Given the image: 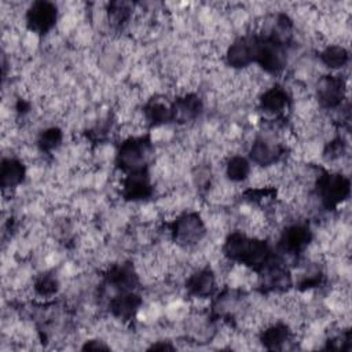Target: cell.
Segmentation results:
<instances>
[{
	"mask_svg": "<svg viewBox=\"0 0 352 352\" xmlns=\"http://www.w3.org/2000/svg\"><path fill=\"white\" fill-rule=\"evenodd\" d=\"M150 157V144L143 138H128L120 147L118 162L125 170L139 172L143 170Z\"/></svg>",
	"mask_w": 352,
	"mask_h": 352,
	"instance_id": "cell-1",
	"label": "cell"
},
{
	"mask_svg": "<svg viewBox=\"0 0 352 352\" xmlns=\"http://www.w3.org/2000/svg\"><path fill=\"white\" fill-rule=\"evenodd\" d=\"M204 234L205 224L195 213L183 214L173 224V238L177 241V243L184 246L195 245L202 239Z\"/></svg>",
	"mask_w": 352,
	"mask_h": 352,
	"instance_id": "cell-2",
	"label": "cell"
},
{
	"mask_svg": "<svg viewBox=\"0 0 352 352\" xmlns=\"http://www.w3.org/2000/svg\"><path fill=\"white\" fill-rule=\"evenodd\" d=\"M320 195L327 206L338 205L349 194V182L342 175H326L319 179Z\"/></svg>",
	"mask_w": 352,
	"mask_h": 352,
	"instance_id": "cell-3",
	"label": "cell"
},
{
	"mask_svg": "<svg viewBox=\"0 0 352 352\" xmlns=\"http://www.w3.org/2000/svg\"><path fill=\"white\" fill-rule=\"evenodd\" d=\"M26 21L36 33L48 32L56 22V7L51 3H34L26 14Z\"/></svg>",
	"mask_w": 352,
	"mask_h": 352,
	"instance_id": "cell-4",
	"label": "cell"
},
{
	"mask_svg": "<svg viewBox=\"0 0 352 352\" xmlns=\"http://www.w3.org/2000/svg\"><path fill=\"white\" fill-rule=\"evenodd\" d=\"M151 192V184L148 176L143 175V170L132 172L122 182V194L128 199H144Z\"/></svg>",
	"mask_w": 352,
	"mask_h": 352,
	"instance_id": "cell-5",
	"label": "cell"
},
{
	"mask_svg": "<svg viewBox=\"0 0 352 352\" xmlns=\"http://www.w3.org/2000/svg\"><path fill=\"white\" fill-rule=\"evenodd\" d=\"M140 302H142V300L139 298V296H136L133 293H124V294L117 296L111 301L110 309L114 316H117L122 320H128L135 316V314L138 312V309L140 307Z\"/></svg>",
	"mask_w": 352,
	"mask_h": 352,
	"instance_id": "cell-6",
	"label": "cell"
},
{
	"mask_svg": "<svg viewBox=\"0 0 352 352\" xmlns=\"http://www.w3.org/2000/svg\"><path fill=\"white\" fill-rule=\"evenodd\" d=\"M214 286L216 276L210 270H199L198 272L191 275L187 282L188 290L198 298H204L212 294Z\"/></svg>",
	"mask_w": 352,
	"mask_h": 352,
	"instance_id": "cell-7",
	"label": "cell"
},
{
	"mask_svg": "<svg viewBox=\"0 0 352 352\" xmlns=\"http://www.w3.org/2000/svg\"><path fill=\"white\" fill-rule=\"evenodd\" d=\"M344 82L341 78L337 77H326L319 82V100L324 106H336L342 99Z\"/></svg>",
	"mask_w": 352,
	"mask_h": 352,
	"instance_id": "cell-8",
	"label": "cell"
},
{
	"mask_svg": "<svg viewBox=\"0 0 352 352\" xmlns=\"http://www.w3.org/2000/svg\"><path fill=\"white\" fill-rule=\"evenodd\" d=\"M260 106L267 114L279 116L285 111L287 106V95L280 88H270L261 95Z\"/></svg>",
	"mask_w": 352,
	"mask_h": 352,
	"instance_id": "cell-9",
	"label": "cell"
},
{
	"mask_svg": "<svg viewBox=\"0 0 352 352\" xmlns=\"http://www.w3.org/2000/svg\"><path fill=\"white\" fill-rule=\"evenodd\" d=\"M279 147L278 144L275 143H270L264 139H258L253 143L252 148H250V157L252 160L261 165V166H265V165H271L274 164L278 157H279Z\"/></svg>",
	"mask_w": 352,
	"mask_h": 352,
	"instance_id": "cell-10",
	"label": "cell"
},
{
	"mask_svg": "<svg viewBox=\"0 0 352 352\" xmlns=\"http://www.w3.org/2000/svg\"><path fill=\"white\" fill-rule=\"evenodd\" d=\"M311 239V232L307 227L304 226H292L289 227L283 236H282V243L285 249L289 252H298L301 250Z\"/></svg>",
	"mask_w": 352,
	"mask_h": 352,
	"instance_id": "cell-11",
	"label": "cell"
},
{
	"mask_svg": "<svg viewBox=\"0 0 352 352\" xmlns=\"http://www.w3.org/2000/svg\"><path fill=\"white\" fill-rule=\"evenodd\" d=\"M25 176L23 165L16 160H4L1 165V184L4 191L7 188H15Z\"/></svg>",
	"mask_w": 352,
	"mask_h": 352,
	"instance_id": "cell-12",
	"label": "cell"
},
{
	"mask_svg": "<svg viewBox=\"0 0 352 352\" xmlns=\"http://www.w3.org/2000/svg\"><path fill=\"white\" fill-rule=\"evenodd\" d=\"M290 337V331L287 329L286 324H280V323H274L267 326L261 336H260V341L263 342V345L265 348L270 349H275V348H280Z\"/></svg>",
	"mask_w": 352,
	"mask_h": 352,
	"instance_id": "cell-13",
	"label": "cell"
},
{
	"mask_svg": "<svg viewBox=\"0 0 352 352\" xmlns=\"http://www.w3.org/2000/svg\"><path fill=\"white\" fill-rule=\"evenodd\" d=\"M226 173L231 182H242L250 175V165L246 158L241 155H234L228 160L226 165Z\"/></svg>",
	"mask_w": 352,
	"mask_h": 352,
	"instance_id": "cell-14",
	"label": "cell"
},
{
	"mask_svg": "<svg viewBox=\"0 0 352 352\" xmlns=\"http://www.w3.org/2000/svg\"><path fill=\"white\" fill-rule=\"evenodd\" d=\"M322 60L330 69H340L348 60V52L341 45H329L322 51Z\"/></svg>",
	"mask_w": 352,
	"mask_h": 352,
	"instance_id": "cell-15",
	"label": "cell"
},
{
	"mask_svg": "<svg viewBox=\"0 0 352 352\" xmlns=\"http://www.w3.org/2000/svg\"><path fill=\"white\" fill-rule=\"evenodd\" d=\"M62 142V132L58 128H50L47 131H44V133L40 138V147L41 150H54L59 146V143Z\"/></svg>",
	"mask_w": 352,
	"mask_h": 352,
	"instance_id": "cell-16",
	"label": "cell"
},
{
	"mask_svg": "<svg viewBox=\"0 0 352 352\" xmlns=\"http://www.w3.org/2000/svg\"><path fill=\"white\" fill-rule=\"evenodd\" d=\"M34 290L38 296L41 297H51L56 293L58 290V282L55 278L50 276V275H44L41 276L36 285H34Z\"/></svg>",
	"mask_w": 352,
	"mask_h": 352,
	"instance_id": "cell-17",
	"label": "cell"
}]
</instances>
